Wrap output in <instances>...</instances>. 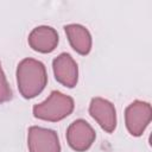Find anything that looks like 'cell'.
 Wrapping results in <instances>:
<instances>
[{
  "instance_id": "1",
  "label": "cell",
  "mask_w": 152,
  "mask_h": 152,
  "mask_svg": "<svg viewBox=\"0 0 152 152\" xmlns=\"http://www.w3.org/2000/svg\"><path fill=\"white\" fill-rule=\"evenodd\" d=\"M48 83L45 65L34 58H24L17 66V84L19 93L25 99L39 95Z\"/></svg>"
},
{
  "instance_id": "2",
  "label": "cell",
  "mask_w": 152,
  "mask_h": 152,
  "mask_svg": "<svg viewBox=\"0 0 152 152\" xmlns=\"http://www.w3.org/2000/svg\"><path fill=\"white\" fill-rule=\"evenodd\" d=\"M74 107L75 103L72 97L58 90H53L45 101L34 104L32 112L37 119L56 122L69 116L72 113Z\"/></svg>"
},
{
  "instance_id": "3",
  "label": "cell",
  "mask_w": 152,
  "mask_h": 152,
  "mask_svg": "<svg viewBox=\"0 0 152 152\" xmlns=\"http://www.w3.org/2000/svg\"><path fill=\"white\" fill-rule=\"evenodd\" d=\"M152 119L151 104L145 101L135 100L125 110V124L127 131L133 137H140Z\"/></svg>"
},
{
  "instance_id": "4",
  "label": "cell",
  "mask_w": 152,
  "mask_h": 152,
  "mask_svg": "<svg viewBox=\"0 0 152 152\" xmlns=\"http://www.w3.org/2000/svg\"><path fill=\"white\" fill-rule=\"evenodd\" d=\"M27 147L30 152H61L57 133L39 126H31L28 128Z\"/></svg>"
},
{
  "instance_id": "5",
  "label": "cell",
  "mask_w": 152,
  "mask_h": 152,
  "mask_svg": "<svg viewBox=\"0 0 152 152\" xmlns=\"http://www.w3.org/2000/svg\"><path fill=\"white\" fill-rule=\"evenodd\" d=\"M96 133L94 128L83 119L72 121L66 129V141L76 152L87 151L95 141Z\"/></svg>"
},
{
  "instance_id": "6",
  "label": "cell",
  "mask_w": 152,
  "mask_h": 152,
  "mask_svg": "<svg viewBox=\"0 0 152 152\" xmlns=\"http://www.w3.org/2000/svg\"><path fill=\"white\" fill-rule=\"evenodd\" d=\"M89 114L100 127L112 133L116 127V110L114 104L102 97H93L89 104Z\"/></svg>"
},
{
  "instance_id": "7",
  "label": "cell",
  "mask_w": 152,
  "mask_h": 152,
  "mask_svg": "<svg viewBox=\"0 0 152 152\" xmlns=\"http://www.w3.org/2000/svg\"><path fill=\"white\" fill-rule=\"evenodd\" d=\"M52 69H53L55 78L62 86L68 88H74L77 84L78 66L69 53L63 52L58 55L52 61Z\"/></svg>"
},
{
  "instance_id": "8",
  "label": "cell",
  "mask_w": 152,
  "mask_h": 152,
  "mask_svg": "<svg viewBox=\"0 0 152 152\" xmlns=\"http://www.w3.org/2000/svg\"><path fill=\"white\" fill-rule=\"evenodd\" d=\"M27 42L32 50L42 53H49L58 45V33L51 26H37L30 32Z\"/></svg>"
},
{
  "instance_id": "9",
  "label": "cell",
  "mask_w": 152,
  "mask_h": 152,
  "mask_svg": "<svg viewBox=\"0 0 152 152\" xmlns=\"http://www.w3.org/2000/svg\"><path fill=\"white\" fill-rule=\"evenodd\" d=\"M64 31L71 48L80 55H88L91 50V36L87 27L80 24H69L64 26Z\"/></svg>"
},
{
  "instance_id": "10",
  "label": "cell",
  "mask_w": 152,
  "mask_h": 152,
  "mask_svg": "<svg viewBox=\"0 0 152 152\" xmlns=\"http://www.w3.org/2000/svg\"><path fill=\"white\" fill-rule=\"evenodd\" d=\"M13 94H12V89L10 88V84L6 80L5 72L1 68V63H0V103L7 102L12 99Z\"/></svg>"
}]
</instances>
